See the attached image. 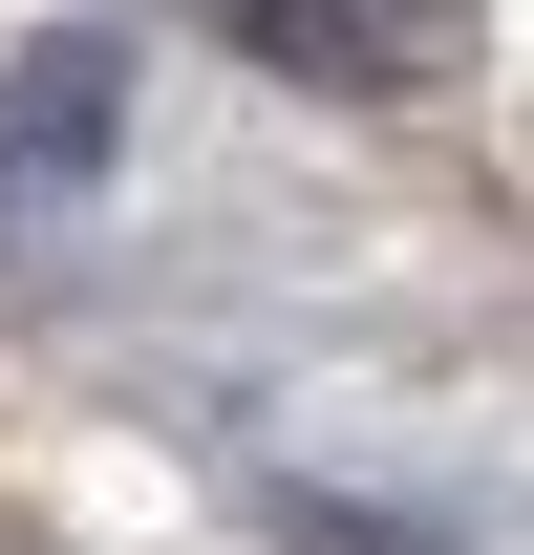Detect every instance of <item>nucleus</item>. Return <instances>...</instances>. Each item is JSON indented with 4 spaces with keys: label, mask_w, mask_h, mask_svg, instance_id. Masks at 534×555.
I'll return each mask as SVG.
<instances>
[{
    "label": "nucleus",
    "mask_w": 534,
    "mask_h": 555,
    "mask_svg": "<svg viewBox=\"0 0 534 555\" xmlns=\"http://www.w3.org/2000/svg\"><path fill=\"white\" fill-rule=\"evenodd\" d=\"M107 107H129V65H107V43H22V86H0V193L107 171Z\"/></svg>",
    "instance_id": "f257e3e1"
}]
</instances>
